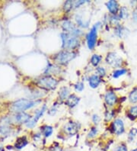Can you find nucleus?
<instances>
[{
	"label": "nucleus",
	"mask_w": 137,
	"mask_h": 151,
	"mask_svg": "<svg viewBox=\"0 0 137 151\" xmlns=\"http://www.w3.org/2000/svg\"><path fill=\"white\" fill-rule=\"evenodd\" d=\"M38 103H40V101H34L27 99H20L15 101V103H13L12 106H11V109L14 111L23 112V111L31 109V108H32Z\"/></svg>",
	"instance_id": "obj_1"
},
{
	"label": "nucleus",
	"mask_w": 137,
	"mask_h": 151,
	"mask_svg": "<svg viewBox=\"0 0 137 151\" xmlns=\"http://www.w3.org/2000/svg\"><path fill=\"white\" fill-rule=\"evenodd\" d=\"M62 40V46L67 49H73L79 45V40L76 36L71 33H62L61 35Z\"/></svg>",
	"instance_id": "obj_2"
},
{
	"label": "nucleus",
	"mask_w": 137,
	"mask_h": 151,
	"mask_svg": "<svg viewBox=\"0 0 137 151\" xmlns=\"http://www.w3.org/2000/svg\"><path fill=\"white\" fill-rule=\"evenodd\" d=\"M37 84L40 87L46 89H54L57 87L58 82L51 76H45L40 79L37 81Z\"/></svg>",
	"instance_id": "obj_3"
},
{
	"label": "nucleus",
	"mask_w": 137,
	"mask_h": 151,
	"mask_svg": "<svg viewBox=\"0 0 137 151\" xmlns=\"http://www.w3.org/2000/svg\"><path fill=\"white\" fill-rule=\"evenodd\" d=\"M75 54L73 52L62 51L56 57V61L60 64H66L75 58Z\"/></svg>",
	"instance_id": "obj_4"
},
{
	"label": "nucleus",
	"mask_w": 137,
	"mask_h": 151,
	"mask_svg": "<svg viewBox=\"0 0 137 151\" xmlns=\"http://www.w3.org/2000/svg\"><path fill=\"white\" fill-rule=\"evenodd\" d=\"M88 46L89 49H93L96 44V41H97V28L96 26H94L93 28H91L90 32L88 33Z\"/></svg>",
	"instance_id": "obj_5"
},
{
	"label": "nucleus",
	"mask_w": 137,
	"mask_h": 151,
	"mask_svg": "<svg viewBox=\"0 0 137 151\" xmlns=\"http://www.w3.org/2000/svg\"><path fill=\"white\" fill-rule=\"evenodd\" d=\"M106 61L108 64L111 65L112 66H114V67H117V66H121L122 60L115 53H110L107 56Z\"/></svg>",
	"instance_id": "obj_6"
},
{
	"label": "nucleus",
	"mask_w": 137,
	"mask_h": 151,
	"mask_svg": "<svg viewBox=\"0 0 137 151\" xmlns=\"http://www.w3.org/2000/svg\"><path fill=\"white\" fill-rule=\"evenodd\" d=\"M112 128H113V132L115 133L116 134L120 135L124 131V124L123 122L121 119H116L113 122L112 124Z\"/></svg>",
	"instance_id": "obj_7"
},
{
	"label": "nucleus",
	"mask_w": 137,
	"mask_h": 151,
	"mask_svg": "<svg viewBox=\"0 0 137 151\" xmlns=\"http://www.w3.org/2000/svg\"><path fill=\"white\" fill-rule=\"evenodd\" d=\"M46 109H47V106H46V105H43V107L41 108V109L40 110H39L37 112L36 115L34 116V118H32V119L30 121V122H27V127H33L35 125L37 124V121H38L39 119H40V118L43 115V114L44 113V111H46Z\"/></svg>",
	"instance_id": "obj_8"
},
{
	"label": "nucleus",
	"mask_w": 137,
	"mask_h": 151,
	"mask_svg": "<svg viewBox=\"0 0 137 151\" xmlns=\"http://www.w3.org/2000/svg\"><path fill=\"white\" fill-rule=\"evenodd\" d=\"M78 131H79V125L75 122H70L65 126V131L68 134H75L78 132Z\"/></svg>",
	"instance_id": "obj_9"
},
{
	"label": "nucleus",
	"mask_w": 137,
	"mask_h": 151,
	"mask_svg": "<svg viewBox=\"0 0 137 151\" xmlns=\"http://www.w3.org/2000/svg\"><path fill=\"white\" fill-rule=\"evenodd\" d=\"M15 121L19 124H23V123H27L29 122L30 120V115L28 114H26L24 112H19L15 115L14 117Z\"/></svg>",
	"instance_id": "obj_10"
},
{
	"label": "nucleus",
	"mask_w": 137,
	"mask_h": 151,
	"mask_svg": "<svg viewBox=\"0 0 137 151\" xmlns=\"http://www.w3.org/2000/svg\"><path fill=\"white\" fill-rule=\"evenodd\" d=\"M105 101L110 106H112L116 103L117 101V96L114 92H108L105 95Z\"/></svg>",
	"instance_id": "obj_11"
},
{
	"label": "nucleus",
	"mask_w": 137,
	"mask_h": 151,
	"mask_svg": "<svg viewBox=\"0 0 137 151\" xmlns=\"http://www.w3.org/2000/svg\"><path fill=\"white\" fill-rule=\"evenodd\" d=\"M79 101V97H77V96H75V95H72V96H70V97L67 99V100L66 101V104L68 105V106L73 108V107H75L76 105H78Z\"/></svg>",
	"instance_id": "obj_12"
},
{
	"label": "nucleus",
	"mask_w": 137,
	"mask_h": 151,
	"mask_svg": "<svg viewBox=\"0 0 137 151\" xmlns=\"http://www.w3.org/2000/svg\"><path fill=\"white\" fill-rule=\"evenodd\" d=\"M107 6H108V9H109V11L112 14H114V15L119 10V5L116 1H110L107 3Z\"/></svg>",
	"instance_id": "obj_13"
},
{
	"label": "nucleus",
	"mask_w": 137,
	"mask_h": 151,
	"mask_svg": "<svg viewBox=\"0 0 137 151\" xmlns=\"http://www.w3.org/2000/svg\"><path fill=\"white\" fill-rule=\"evenodd\" d=\"M100 83V79L98 77V76L94 75L91 76L89 79V85L91 88H96L98 86Z\"/></svg>",
	"instance_id": "obj_14"
},
{
	"label": "nucleus",
	"mask_w": 137,
	"mask_h": 151,
	"mask_svg": "<svg viewBox=\"0 0 137 151\" xmlns=\"http://www.w3.org/2000/svg\"><path fill=\"white\" fill-rule=\"evenodd\" d=\"M62 28L65 31L70 32V33L73 34L74 32L75 31V26L73 25V24L70 21H66V22H64L63 24H62Z\"/></svg>",
	"instance_id": "obj_15"
},
{
	"label": "nucleus",
	"mask_w": 137,
	"mask_h": 151,
	"mask_svg": "<svg viewBox=\"0 0 137 151\" xmlns=\"http://www.w3.org/2000/svg\"><path fill=\"white\" fill-rule=\"evenodd\" d=\"M27 144V140L26 139L25 137H22L17 140L16 143H15V147L17 149H22V148L24 147Z\"/></svg>",
	"instance_id": "obj_16"
},
{
	"label": "nucleus",
	"mask_w": 137,
	"mask_h": 151,
	"mask_svg": "<svg viewBox=\"0 0 137 151\" xmlns=\"http://www.w3.org/2000/svg\"><path fill=\"white\" fill-rule=\"evenodd\" d=\"M130 101L133 103H136L137 102V88H134L133 90L130 92V96H129Z\"/></svg>",
	"instance_id": "obj_17"
},
{
	"label": "nucleus",
	"mask_w": 137,
	"mask_h": 151,
	"mask_svg": "<svg viewBox=\"0 0 137 151\" xmlns=\"http://www.w3.org/2000/svg\"><path fill=\"white\" fill-rule=\"evenodd\" d=\"M129 16V13H128V9L126 7H122L120 11V18L122 19H127Z\"/></svg>",
	"instance_id": "obj_18"
},
{
	"label": "nucleus",
	"mask_w": 137,
	"mask_h": 151,
	"mask_svg": "<svg viewBox=\"0 0 137 151\" xmlns=\"http://www.w3.org/2000/svg\"><path fill=\"white\" fill-rule=\"evenodd\" d=\"M69 92H70V91H69L68 88L63 87V88H61L60 92V96L62 99H65L67 98L68 95H69Z\"/></svg>",
	"instance_id": "obj_19"
},
{
	"label": "nucleus",
	"mask_w": 137,
	"mask_h": 151,
	"mask_svg": "<svg viewBox=\"0 0 137 151\" xmlns=\"http://www.w3.org/2000/svg\"><path fill=\"white\" fill-rule=\"evenodd\" d=\"M129 115L133 119L137 118V105L130 108V109L129 110Z\"/></svg>",
	"instance_id": "obj_20"
},
{
	"label": "nucleus",
	"mask_w": 137,
	"mask_h": 151,
	"mask_svg": "<svg viewBox=\"0 0 137 151\" xmlns=\"http://www.w3.org/2000/svg\"><path fill=\"white\" fill-rule=\"evenodd\" d=\"M43 132L45 137H49L53 133V128L50 126H45L43 127Z\"/></svg>",
	"instance_id": "obj_21"
},
{
	"label": "nucleus",
	"mask_w": 137,
	"mask_h": 151,
	"mask_svg": "<svg viewBox=\"0 0 137 151\" xmlns=\"http://www.w3.org/2000/svg\"><path fill=\"white\" fill-rule=\"evenodd\" d=\"M100 60H101V57L98 55H93L92 57H91V62L92 63V65L95 66H98V63H100Z\"/></svg>",
	"instance_id": "obj_22"
},
{
	"label": "nucleus",
	"mask_w": 137,
	"mask_h": 151,
	"mask_svg": "<svg viewBox=\"0 0 137 151\" xmlns=\"http://www.w3.org/2000/svg\"><path fill=\"white\" fill-rule=\"evenodd\" d=\"M126 73V70L125 69H121V70H117L116 71L113 72V76L114 78H118L120 77L121 76H123V74H125Z\"/></svg>",
	"instance_id": "obj_23"
},
{
	"label": "nucleus",
	"mask_w": 137,
	"mask_h": 151,
	"mask_svg": "<svg viewBox=\"0 0 137 151\" xmlns=\"http://www.w3.org/2000/svg\"><path fill=\"white\" fill-rule=\"evenodd\" d=\"M98 134V130L97 128H95L93 127L92 129L90 131L89 134H88V137H94L95 136H96V134Z\"/></svg>",
	"instance_id": "obj_24"
},
{
	"label": "nucleus",
	"mask_w": 137,
	"mask_h": 151,
	"mask_svg": "<svg viewBox=\"0 0 137 151\" xmlns=\"http://www.w3.org/2000/svg\"><path fill=\"white\" fill-rule=\"evenodd\" d=\"M136 134H137V129L136 128H133V129L130 131V134H129V137H130V139H133Z\"/></svg>",
	"instance_id": "obj_25"
},
{
	"label": "nucleus",
	"mask_w": 137,
	"mask_h": 151,
	"mask_svg": "<svg viewBox=\"0 0 137 151\" xmlns=\"http://www.w3.org/2000/svg\"><path fill=\"white\" fill-rule=\"evenodd\" d=\"M72 4L73 2H71V1H68V2H66V4H65V10H66V11H69L70 9H71L72 6Z\"/></svg>",
	"instance_id": "obj_26"
},
{
	"label": "nucleus",
	"mask_w": 137,
	"mask_h": 151,
	"mask_svg": "<svg viewBox=\"0 0 137 151\" xmlns=\"http://www.w3.org/2000/svg\"><path fill=\"white\" fill-rule=\"evenodd\" d=\"M83 88H84V84L82 83H78L76 85H75V89H76L77 91L81 92V91L83 90Z\"/></svg>",
	"instance_id": "obj_27"
},
{
	"label": "nucleus",
	"mask_w": 137,
	"mask_h": 151,
	"mask_svg": "<svg viewBox=\"0 0 137 151\" xmlns=\"http://www.w3.org/2000/svg\"><path fill=\"white\" fill-rule=\"evenodd\" d=\"M96 71H97V73L100 76H104L105 75V70H104V68H102V67H98V68H97Z\"/></svg>",
	"instance_id": "obj_28"
},
{
	"label": "nucleus",
	"mask_w": 137,
	"mask_h": 151,
	"mask_svg": "<svg viewBox=\"0 0 137 151\" xmlns=\"http://www.w3.org/2000/svg\"><path fill=\"white\" fill-rule=\"evenodd\" d=\"M112 118H113V112H110V111H108V112L106 113V114H105V121L108 122V121H110Z\"/></svg>",
	"instance_id": "obj_29"
},
{
	"label": "nucleus",
	"mask_w": 137,
	"mask_h": 151,
	"mask_svg": "<svg viewBox=\"0 0 137 151\" xmlns=\"http://www.w3.org/2000/svg\"><path fill=\"white\" fill-rule=\"evenodd\" d=\"M92 119H93V122L95 124H98V122H100V118H99L98 115H96V114H94Z\"/></svg>",
	"instance_id": "obj_30"
},
{
	"label": "nucleus",
	"mask_w": 137,
	"mask_h": 151,
	"mask_svg": "<svg viewBox=\"0 0 137 151\" xmlns=\"http://www.w3.org/2000/svg\"><path fill=\"white\" fill-rule=\"evenodd\" d=\"M116 151H127V148L124 145H121L117 148Z\"/></svg>",
	"instance_id": "obj_31"
},
{
	"label": "nucleus",
	"mask_w": 137,
	"mask_h": 151,
	"mask_svg": "<svg viewBox=\"0 0 137 151\" xmlns=\"http://www.w3.org/2000/svg\"><path fill=\"white\" fill-rule=\"evenodd\" d=\"M133 18H134V19H135L136 22H137V12H134Z\"/></svg>",
	"instance_id": "obj_32"
},
{
	"label": "nucleus",
	"mask_w": 137,
	"mask_h": 151,
	"mask_svg": "<svg viewBox=\"0 0 137 151\" xmlns=\"http://www.w3.org/2000/svg\"><path fill=\"white\" fill-rule=\"evenodd\" d=\"M53 151H61V150L60 147H56L54 150H53Z\"/></svg>",
	"instance_id": "obj_33"
},
{
	"label": "nucleus",
	"mask_w": 137,
	"mask_h": 151,
	"mask_svg": "<svg viewBox=\"0 0 137 151\" xmlns=\"http://www.w3.org/2000/svg\"><path fill=\"white\" fill-rule=\"evenodd\" d=\"M132 151H137V148H136V149H134L133 150H132Z\"/></svg>",
	"instance_id": "obj_34"
},
{
	"label": "nucleus",
	"mask_w": 137,
	"mask_h": 151,
	"mask_svg": "<svg viewBox=\"0 0 137 151\" xmlns=\"http://www.w3.org/2000/svg\"><path fill=\"white\" fill-rule=\"evenodd\" d=\"M136 12H137V9H136Z\"/></svg>",
	"instance_id": "obj_35"
}]
</instances>
